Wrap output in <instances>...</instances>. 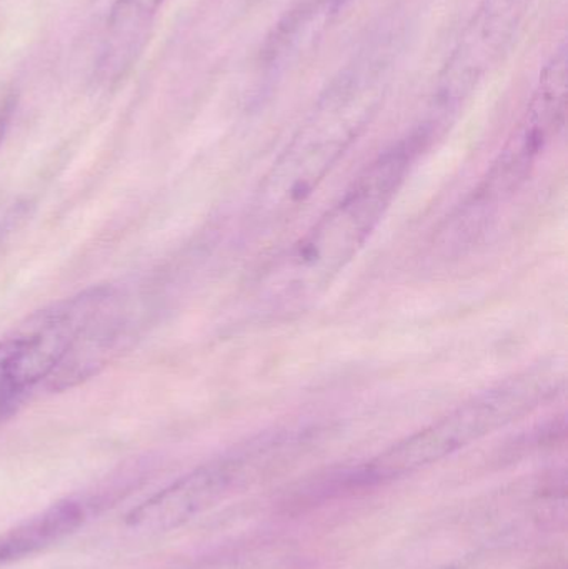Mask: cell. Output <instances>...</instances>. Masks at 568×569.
I'll return each mask as SVG.
<instances>
[{
	"label": "cell",
	"mask_w": 568,
	"mask_h": 569,
	"mask_svg": "<svg viewBox=\"0 0 568 569\" xmlns=\"http://www.w3.org/2000/svg\"><path fill=\"white\" fill-rule=\"evenodd\" d=\"M117 311L113 291L93 288L0 338V417L43 381L67 387L92 373L116 341Z\"/></svg>",
	"instance_id": "1"
},
{
	"label": "cell",
	"mask_w": 568,
	"mask_h": 569,
	"mask_svg": "<svg viewBox=\"0 0 568 569\" xmlns=\"http://www.w3.org/2000/svg\"><path fill=\"white\" fill-rule=\"evenodd\" d=\"M390 52L387 43L369 47L323 90L267 177V210L302 199L362 133L386 96Z\"/></svg>",
	"instance_id": "2"
},
{
	"label": "cell",
	"mask_w": 568,
	"mask_h": 569,
	"mask_svg": "<svg viewBox=\"0 0 568 569\" xmlns=\"http://www.w3.org/2000/svg\"><path fill=\"white\" fill-rule=\"evenodd\" d=\"M410 147L400 146L380 157L342 202L337 203L312 232L277 267L270 290L276 301L300 303L357 256L367 237L382 219L409 166Z\"/></svg>",
	"instance_id": "3"
},
{
	"label": "cell",
	"mask_w": 568,
	"mask_h": 569,
	"mask_svg": "<svg viewBox=\"0 0 568 569\" xmlns=\"http://www.w3.org/2000/svg\"><path fill=\"white\" fill-rule=\"evenodd\" d=\"M540 377H526L487 391L472 403L406 438L362 468L360 483H382L406 477L450 457L537 407L549 387Z\"/></svg>",
	"instance_id": "4"
},
{
	"label": "cell",
	"mask_w": 568,
	"mask_h": 569,
	"mask_svg": "<svg viewBox=\"0 0 568 569\" xmlns=\"http://www.w3.org/2000/svg\"><path fill=\"white\" fill-rule=\"evenodd\" d=\"M534 0H480L437 82V102L460 106L512 47Z\"/></svg>",
	"instance_id": "5"
},
{
	"label": "cell",
	"mask_w": 568,
	"mask_h": 569,
	"mask_svg": "<svg viewBox=\"0 0 568 569\" xmlns=\"http://www.w3.org/2000/svg\"><path fill=\"white\" fill-rule=\"evenodd\" d=\"M230 460L202 465L167 485L127 513L126 527L136 533L160 535L179 530L229 495L237 480Z\"/></svg>",
	"instance_id": "6"
},
{
	"label": "cell",
	"mask_w": 568,
	"mask_h": 569,
	"mask_svg": "<svg viewBox=\"0 0 568 569\" xmlns=\"http://www.w3.org/2000/svg\"><path fill=\"white\" fill-rule=\"evenodd\" d=\"M92 503L87 498L57 501L36 517L0 535V567L49 550L89 521Z\"/></svg>",
	"instance_id": "7"
},
{
	"label": "cell",
	"mask_w": 568,
	"mask_h": 569,
	"mask_svg": "<svg viewBox=\"0 0 568 569\" xmlns=\"http://www.w3.org/2000/svg\"><path fill=\"white\" fill-rule=\"evenodd\" d=\"M163 0H116L107 20L99 72L106 80L126 76L149 40Z\"/></svg>",
	"instance_id": "8"
},
{
	"label": "cell",
	"mask_w": 568,
	"mask_h": 569,
	"mask_svg": "<svg viewBox=\"0 0 568 569\" xmlns=\"http://www.w3.org/2000/svg\"><path fill=\"white\" fill-rule=\"evenodd\" d=\"M16 92L9 83L0 82V142H2L3 133L9 127L12 119L13 110H16Z\"/></svg>",
	"instance_id": "9"
}]
</instances>
